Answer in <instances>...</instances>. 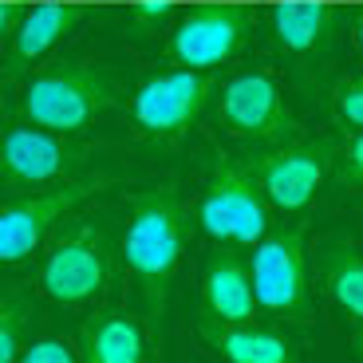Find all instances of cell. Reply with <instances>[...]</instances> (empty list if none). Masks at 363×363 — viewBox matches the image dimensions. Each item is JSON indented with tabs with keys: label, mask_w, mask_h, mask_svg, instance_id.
I'll list each match as a JSON object with an SVG mask.
<instances>
[{
	"label": "cell",
	"mask_w": 363,
	"mask_h": 363,
	"mask_svg": "<svg viewBox=\"0 0 363 363\" xmlns=\"http://www.w3.org/2000/svg\"><path fill=\"white\" fill-rule=\"evenodd\" d=\"M355 44H359V52H363V9L355 12Z\"/></svg>",
	"instance_id": "25"
},
{
	"label": "cell",
	"mask_w": 363,
	"mask_h": 363,
	"mask_svg": "<svg viewBox=\"0 0 363 363\" xmlns=\"http://www.w3.org/2000/svg\"><path fill=\"white\" fill-rule=\"evenodd\" d=\"M352 352H355V359H363V324L355 328V336H352Z\"/></svg>",
	"instance_id": "24"
},
{
	"label": "cell",
	"mask_w": 363,
	"mask_h": 363,
	"mask_svg": "<svg viewBox=\"0 0 363 363\" xmlns=\"http://www.w3.org/2000/svg\"><path fill=\"white\" fill-rule=\"evenodd\" d=\"M79 20H83L79 4H40V9H32L16 28L12 67H24V64H32V60H40L44 52H52Z\"/></svg>",
	"instance_id": "16"
},
{
	"label": "cell",
	"mask_w": 363,
	"mask_h": 363,
	"mask_svg": "<svg viewBox=\"0 0 363 363\" xmlns=\"http://www.w3.org/2000/svg\"><path fill=\"white\" fill-rule=\"evenodd\" d=\"M111 103H115V87L99 67L60 64L28 83L20 107L32 127L52 130V135H75Z\"/></svg>",
	"instance_id": "2"
},
{
	"label": "cell",
	"mask_w": 363,
	"mask_h": 363,
	"mask_svg": "<svg viewBox=\"0 0 363 363\" xmlns=\"http://www.w3.org/2000/svg\"><path fill=\"white\" fill-rule=\"evenodd\" d=\"M99 190L95 182H64L55 190L32 194L24 201L0 209V264H20L40 249L48 233L79 206L83 198Z\"/></svg>",
	"instance_id": "7"
},
{
	"label": "cell",
	"mask_w": 363,
	"mask_h": 363,
	"mask_svg": "<svg viewBox=\"0 0 363 363\" xmlns=\"http://www.w3.org/2000/svg\"><path fill=\"white\" fill-rule=\"evenodd\" d=\"M272 40L292 55L324 52L336 28V9L320 0H296V4H277L272 9Z\"/></svg>",
	"instance_id": "15"
},
{
	"label": "cell",
	"mask_w": 363,
	"mask_h": 363,
	"mask_svg": "<svg viewBox=\"0 0 363 363\" xmlns=\"http://www.w3.org/2000/svg\"><path fill=\"white\" fill-rule=\"evenodd\" d=\"M221 118L241 138H261V143L281 138L289 130L284 95L277 87V79L264 72H245L225 83V91H221Z\"/></svg>",
	"instance_id": "11"
},
{
	"label": "cell",
	"mask_w": 363,
	"mask_h": 363,
	"mask_svg": "<svg viewBox=\"0 0 363 363\" xmlns=\"http://www.w3.org/2000/svg\"><path fill=\"white\" fill-rule=\"evenodd\" d=\"M186 249V209L170 186L146 190L130 201V221L123 233V257H127L130 277L138 281V292L146 300L150 316H162L166 292L182 264Z\"/></svg>",
	"instance_id": "1"
},
{
	"label": "cell",
	"mask_w": 363,
	"mask_h": 363,
	"mask_svg": "<svg viewBox=\"0 0 363 363\" xmlns=\"http://www.w3.org/2000/svg\"><path fill=\"white\" fill-rule=\"evenodd\" d=\"M253 32V12L241 4H201L190 9L170 32V55L190 72L225 64Z\"/></svg>",
	"instance_id": "6"
},
{
	"label": "cell",
	"mask_w": 363,
	"mask_h": 363,
	"mask_svg": "<svg viewBox=\"0 0 363 363\" xmlns=\"http://www.w3.org/2000/svg\"><path fill=\"white\" fill-rule=\"evenodd\" d=\"M16 363H79V359L64 340H36L28 352H20Z\"/></svg>",
	"instance_id": "21"
},
{
	"label": "cell",
	"mask_w": 363,
	"mask_h": 363,
	"mask_svg": "<svg viewBox=\"0 0 363 363\" xmlns=\"http://www.w3.org/2000/svg\"><path fill=\"white\" fill-rule=\"evenodd\" d=\"M198 218H201V229L213 241H225V245H253V241H261L264 229H269V201H264L253 170L241 166L237 158L218 155Z\"/></svg>",
	"instance_id": "3"
},
{
	"label": "cell",
	"mask_w": 363,
	"mask_h": 363,
	"mask_svg": "<svg viewBox=\"0 0 363 363\" xmlns=\"http://www.w3.org/2000/svg\"><path fill=\"white\" fill-rule=\"evenodd\" d=\"M336 178L344 182V186H363V130H355V138L340 150L336 158Z\"/></svg>",
	"instance_id": "20"
},
{
	"label": "cell",
	"mask_w": 363,
	"mask_h": 363,
	"mask_svg": "<svg viewBox=\"0 0 363 363\" xmlns=\"http://www.w3.org/2000/svg\"><path fill=\"white\" fill-rule=\"evenodd\" d=\"M324 281L340 308L355 324H363V257L347 245H328L324 249Z\"/></svg>",
	"instance_id": "17"
},
{
	"label": "cell",
	"mask_w": 363,
	"mask_h": 363,
	"mask_svg": "<svg viewBox=\"0 0 363 363\" xmlns=\"http://www.w3.org/2000/svg\"><path fill=\"white\" fill-rule=\"evenodd\" d=\"M28 308L20 296H0V363H16L24 347Z\"/></svg>",
	"instance_id": "18"
},
{
	"label": "cell",
	"mask_w": 363,
	"mask_h": 363,
	"mask_svg": "<svg viewBox=\"0 0 363 363\" xmlns=\"http://www.w3.org/2000/svg\"><path fill=\"white\" fill-rule=\"evenodd\" d=\"M198 336L229 363H296L292 340L257 324H221V320L201 316Z\"/></svg>",
	"instance_id": "13"
},
{
	"label": "cell",
	"mask_w": 363,
	"mask_h": 363,
	"mask_svg": "<svg viewBox=\"0 0 363 363\" xmlns=\"http://www.w3.org/2000/svg\"><path fill=\"white\" fill-rule=\"evenodd\" d=\"M170 12H174V0H135V4H130V16L143 28H155L158 20H166Z\"/></svg>",
	"instance_id": "22"
},
{
	"label": "cell",
	"mask_w": 363,
	"mask_h": 363,
	"mask_svg": "<svg viewBox=\"0 0 363 363\" xmlns=\"http://www.w3.org/2000/svg\"><path fill=\"white\" fill-rule=\"evenodd\" d=\"M111 281V245L107 233L95 225H72L52 245L44 269H40V289L55 304H87Z\"/></svg>",
	"instance_id": "5"
},
{
	"label": "cell",
	"mask_w": 363,
	"mask_h": 363,
	"mask_svg": "<svg viewBox=\"0 0 363 363\" xmlns=\"http://www.w3.org/2000/svg\"><path fill=\"white\" fill-rule=\"evenodd\" d=\"M79 162V150L40 127H12L0 135V182L4 186H48Z\"/></svg>",
	"instance_id": "9"
},
{
	"label": "cell",
	"mask_w": 363,
	"mask_h": 363,
	"mask_svg": "<svg viewBox=\"0 0 363 363\" xmlns=\"http://www.w3.org/2000/svg\"><path fill=\"white\" fill-rule=\"evenodd\" d=\"M130 4H135V0H130Z\"/></svg>",
	"instance_id": "26"
},
{
	"label": "cell",
	"mask_w": 363,
	"mask_h": 363,
	"mask_svg": "<svg viewBox=\"0 0 363 363\" xmlns=\"http://www.w3.org/2000/svg\"><path fill=\"white\" fill-rule=\"evenodd\" d=\"M336 115H340V123L363 130V75L344 79L336 87Z\"/></svg>",
	"instance_id": "19"
},
{
	"label": "cell",
	"mask_w": 363,
	"mask_h": 363,
	"mask_svg": "<svg viewBox=\"0 0 363 363\" xmlns=\"http://www.w3.org/2000/svg\"><path fill=\"white\" fill-rule=\"evenodd\" d=\"M16 20H20V9H16V4H0V40L12 32V24H16Z\"/></svg>",
	"instance_id": "23"
},
{
	"label": "cell",
	"mask_w": 363,
	"mask_h": 363,
	"mask_svg": "<svg viewBox=\"0 0 363 363\" xmlns=\"http://www.w3.org/2000/svg\"><path fill=\"white\" fill-rule=\"evenodd\" d=\"M146 336L138 320L123 312H103L91 316L79 328V363H143Z\"/></svg>",
	"instance_id": "14"
},
{
	"label": "cell",
	"mask_w": 363,
	"mask_h": 363,
	"mask_svg": "<svg viewBox=\"0 0 363 363\" xmlns=\"http://www.w3.org/2000/svg\"><path fill=\"white\" fill-rule=\"evenodd\" d=\"M328 162H332V150L324 143L284 146V150H272L257 162L253 178L261 186L264 201L281 209H304L316 198L320 182L328 174Z\"/></svg>",
	"instance_id": "10"
},
{
	"label": "cell",
	"mask_w": 363,
	"mask_h": 363,
	"mask_svg": "<svg viewBox=\"0 0 363 363\" xmlns=\"http://www.w3.org/2000/svg\"><path fill=\"white\" fill-rule=\"evenodd\" d=\"M257 308L284 320H308V257H304V225L281 229L257 241L253 264H249Z\"/></svg>",
	"instance_id": "4"
},
{
	"label": "cell",
	"mask_w": 363,
	"mask_h": 363,
	"mask_svg": "<svg viewBox=\"0 0 363 363\" xmlns=\"http://www.w3.org/2000/svg\"><path fill=\"white\" fill-rule=\"evenodd\" d=\"M209 91H213V83L201 72H190V67L162 72L138 87L135 103H130V115H135V123L146 135L178 138L186 127L198 123V115L209 103Z\"/></svg>",
	"instance_id": "8"
},
{
	"label": "cell",
	"mask_w": 363,
	"mask_h": 363,
	"mask_svg": "<svg viewBox=\"0 0 363 363\" xmlns=\"http://www.w3.org/2000/svg\"><path fill=\"white\" fill-rule=\"evenodd\" d=\"M201 296H206V316L221 324H253L257 300L253 281H249V264L237 253H209L206 277H201Z\"/></svg>",
	"instance_id": "12"
}]
</instances>
